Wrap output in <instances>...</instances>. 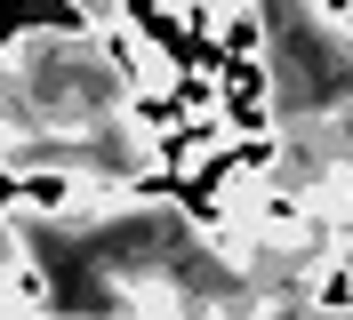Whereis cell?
<instances>
[{"label": "cell", "mask_w": 353, "mask_h": 320, "mask_svg": "<svg viewBox=\"0 0 353 320\" xmlns=\"http://www.w3.org/2000/svg\"><path fill=\"white\" fill-rule=\"evenodd\" d=\"M305 304L313 320H353V256L330 248V256H313V280H305Z\"/></svg>", "instance_id": "obj_1"}, {"label": "cell", "mask_w": 353, "mask_h": 320, "mask_svg": "<svg viewBox=\"0 0 353 320\" xmlns=\"http://www.w3.org/2000/svg\"><path fill=\"white\" fill-rule=\"evenodd\" d=\"M209 56H217V64H265V8H257V0L217 24V48H209Z\"/></svg>", "instance_id": "obj_2"}]
</instances>
